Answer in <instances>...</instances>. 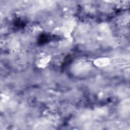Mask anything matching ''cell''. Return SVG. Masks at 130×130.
<instances>
[{
    "label": "cell",
    "instance_id": "6da1fadb",
    "mask_svg": "<svg viewBox=\"0 0 130 130\" xmlns=\"http://www.w3.org/2000/svg\"><path fill=\"white\" fill-rule=\"evenodd\" d=\"M110 62V59L108 57H99L95 59L93 63L95 66L100 67H103L108 66Z\"/></svg>",
    "mask_w": 130,
    "mask_h": 130
},
{
    "label": "cell",
    "instance_id": "7a4b0ae2",
    "mask_svg": "<svg viewBox=\"0 0 130 130\" xmlns=\"http://www.w3.org/2000/svg\"><path fill=\"white\" fill-rule=\"evenodd\" d=\"M50 56L45 57L41 59L40 60L39 65L40 67H44L50 61Z\"/></svg>",
    "mask_w": 130,
    "mask_h": 130
}]
</instances>
